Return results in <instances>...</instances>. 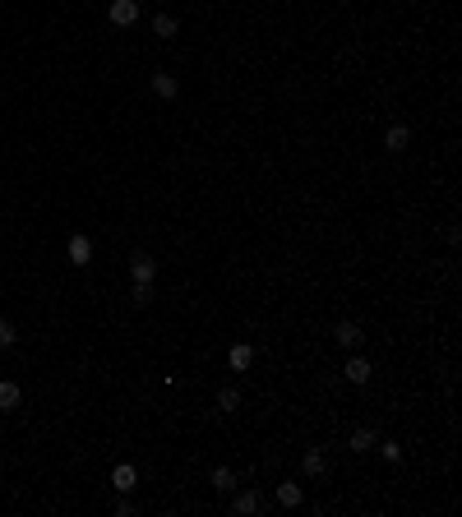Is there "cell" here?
I'll use <instances>...</instances> for the list:
<instances>
[{"label": "cell", "mask_w": 462, "mask_h": 517, "mask_svg": "<svg viewBox=\"0 0 462 517\" xmlns=\"http://www.w3.org/2000/svg\"><path fill=\"white\" fill-rule=\"evenodd\" d=\"M153 32H157V37H176V14H157L153 19Z\"/></svg>", "instance_id": "17"}, {"label": "cell", "mask_w": 462, "mask_h": 517, "mask_svg": "<svg viewBox=\"0 0 462 517\" xmlns=\"http://www.w3.org/2000/svg\"><path fill=\"white\" fill-rule=\"evenodd\" d=\"M134 305H153V287H134Z\"/></svg>", "instance_id": "19"}, {"label": "cell", "mask_w": 462, "mask_h": 517, "mask_svg": "<svg viewBox=\"0 0 462 517\" xmlns=\"http://www.w3.org/2000/svg\"><path fill=\"white\" fill-rule=\"evenodd\" d=\"M374 443H379V434H374V429H370V425H361V429H356V434H352V448H356V453H370Z\"/></svg>", "instance_id": "15"}, {"label": "cell", "mask_w": 462, "mask_h": 517, "mask_svg": "<svg viewBox=\"0 0 462 517\" xmlns=\"http://www.w3.org/2000/svg\"><path fill=\"white\" fill-rule=\"evenodd\" d=\"M227 361H231V369H250L254 365V347H250V342H236Z\"/></svg>", "instance_id": "9"}, {"label": "cell", "mask_w": 462, "mask_h": 517, "mask_svg": "<svg viewBox=\"0 0 462 517\" xmlns=\"http://www.w3.org/2000/svg\"><path fill=\"white\" fill-rule=\"evenodd\" d=\"M213 489H217V494L236 489V476H231V467H213Z\"/></svg>", "instance_id": "16"}, {"label": "cell", "mask_w": 462, "mask_h": 517, "mask_svg": "<svg viewBox=\"0 0 462 517\" xmlns=\"http://www.w3.org/2000/svg\"><path fill=\"white\" fill-rule=\"evenodd\" d=\"M342 374H347V379H352V383H365L370 374H374V369H370V361H365V356H352V361H347V369H342Z\"/></svg>", "instance_id": "10"}, {"label": "cell", "mask_w": 462, "mask_h": 517, "mask_svg": "<svg viewBox=\"0 0 462 517\" xmlns=\"http://www.w3.org/2000/svg\"><path fill=\"white\" fill-rule=\"evenodd\" d=\"M217 411H222V416L241 411V388H222V393H217Z\"/></svg>", "instance_id": "14"}, {"label": "cell", "mask_w": 462, "mask_h": 517, "mask_svg": "<svg viewBox=\"0 0 462 517\" xmlns=\"http://www.w3.org/2000/svg\"><path fill=\"white\" fill-rule=\"evenodd\" d=\"M111 23H116V28L139 23V0H111Z\"/></svg>", "instance_id": "2"}, {"label": "cell", "mask_w": 462, "mask_h": 517, "mask_svg": "<svg viewBox=\"0 0 462 517\" xmlns=\"http://www.w3.org/2000/svg\"><path fill=\"white\" fill-rule=\"evenodd\" d=\"M14 342H19L14 323H10V319H0V347H14Z\"/></svg>", "instance_id": "18"}, {"label": "cell", "mask_w": 462, "mask_h": 517, "mask_svg": "<svg viewBox=\"0 0 462 517\" xmlns=\"http://www.w3.org/2000/svg\"><path fill=\"white\" fill-rule=\"evenodd\" d=\"M407 143H412V130H407V125H388V134H384V148H388V152H402V148H407Z\"/></svg>", "instance_id": "8"}, {"label": "cell", "mask_w": 462, "mask_h": 517, "mask_svg": "<svg viewBox=\"0 0 462 517\" xmlns=\"http://www.w3.org/2000/svg\"><path fill=\"white\" fill-rule=\"evenodd\" d=\"M301 499H305V494H301L296 480H282V485H277V503H282V508H296Z\"/></svg>", "instance_id": "12"}, {"label": "cell", "mask_w": 462, "mask_h": 517, "mask_svg": "<svg viewBox=\"0 0 462 517\" xmlns=\"http://www.w3.org/2000/svg\"><path fill=\"white\" fill-rule=\"evenodd\" d=\"M70 263H74V268L92 263V241L88 236H70Z\"/></svg>", "instance_id": "4"}, {"label": "cell", "mask_w": 462, "mask_h": 517, "mask_svg": "<svg viewBox=\"0 0 462 517\" xmlns=\"http://www.w3.org/2000/svg\"><path fill=\"white\" fill-rule=\"evenodd\" d=\"M19 402H23V388L14 379H0V411H19Z\"/></svg>", "instance_id": "5"}, {"label": "cell", "mask_w": 462, "mask_h": 517, "mask_svg": "<svg viewBox=\"0 0 462 517\" xmlns=\"http://www.w3.org/2000/svg\"><path fill=\"white\" fill-rule=\"evenodd\" d=\"M301 467H305V476H323L328 472V453H323V448H305Z\"/></svg>", "instance_id": "7"}, {"label": "cell", "mask_w": 462, "mask_h": 517, "mask_svg": "<svg viewBox=\"0 0 462 517\" xmlns=\"http://www.w3.org/2000/svg\"><path fill=\"white\" fill-rule=\"evenodd\" d=\"M153 277H157V258L153 254L130 258V282H134V287H153Z\"/></svg>", "instance_id": "1"}, {"label": "cell", "mask_w": 462, "mask_h": 517, "mask_svg": "<svg viewBox=\"0 0 462 517\" xmlns=\"http://www.w3.org/2000/svg\"><path fill=\"white\" fill-rule=\"evenodd\" d=\"M111 485L121 489V494H130V489L139 485V472H134V467H130V462H121V467L111 472Z\"/></svg>", "instance_id": "6"}, {"label": "cell", "mask_w": 462, "mask_h": 517, "mask_svg": "<svg viewBox=\"0 0 462 517\" xmlns=\"http://www.w3.org/2000/svg\"><path fill=\"white\" fill-rule=\"evenodd\" d=\"M231 508H236V513H259V508H263V499H259V494H254V489H245V494H236V503H231Z\"/></svg>", "instance_id": "13"}, {"label": "cell", "mask_w": 462, "mask_h": 517, "mask_svg": "<svg viewBox=\"0 0 462 517\" xmlns=\"http://www.w3.org/2000/svg\"><path fill=\"white\" fill-rule=\"evenodd\" d=\"M153 92H157V97H167V102H171V97L181 92V79H176V74H153Z\"/></svg>", "instance_id": "11"}, {"label": "cell", "mask_w": 462, "mask_h": 517, "mask_svg": "<svg viewBox=\"0 0 462 517\" xmlns=\"http://www.w3.org/2000/svg\"><path fill=\"white\" fill-rule=\"evenodd\" d=\"M333 337H338L342 347H361V342H365V333H361V323L356 319H342L338 328H333Z\"/></svg>", "instance_id": "3"}]
</instances>
